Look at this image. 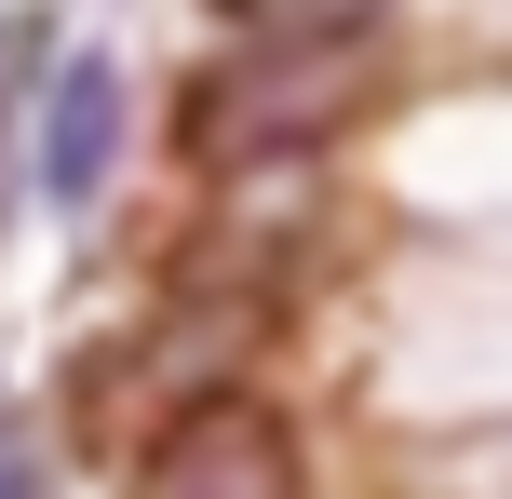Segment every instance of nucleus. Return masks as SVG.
Returning <instances> with one entry per match:
<instances>
[{
    "instance_id": "nucleus-2",
    "label": "nucleus",
    "mask_w": 512,
    "mask_h": 499,
    "mask_svg": "<svg viewBox=\"0 0 512 499\" xmlns=\"http://www.w3.org/2000/svg\"><path fill=\"white\" fill-rule=\"evenodd\" d=\"M122 149H135V81H122V54H54L41 68V95H27V189H41L54 216H95L108 203V176H122Z\"/></svg>"
},
{
    "instance_id": "nucleus-6",
    "label": "nucleus",
    "mask_w": 512,
    "mask_h": 499,
    "mask_svg": "<svg viewBox=\"0 0 512 499\" xmlns=\"http://www.w3.org/2000/svg\"><path fill=\"white\" fill-rule=\"evenodd\" d=\"M14 486H41V446H27V432L0 419V499H14Z\"/></svg>"
},
{
    "instance_id": "nucleus-1",
    "label": "nucleus",
    "mask_w": 512,
    "mask_h": 499,
    "mask_svg": "<svg viewBox=\"0 0 512 499\" xmlns=\"http://www.w3.org/2000/svg\"><path fill=\"white\" fill-rule=\"evenodd\" d=\"M378 41H230L189 68L176 95V149L203 189H270V176H310V162H337L364 122H378Z\"/></svg>"
},
{
    "instance_id": "nucleus-4",
    "label": "nucleus",
    "mask_w": 512,
    "mask_h": 499,
    "mask_svg": "<svg viewBox=\"0 0 512 499\" xmlns=\"http://www.w3.org/2000/svg\"><path fill=\"white\" fill-rule=\"evenodd\" d=\"M216 27H256V41H378L391 0H203Z\"/></svg>"
},
{
    "instance_id": "nucleus-5",
    "label": "nucleus",
    "mask_w": 512,
    "mask_h": 499,
    "mask_svg": "<svg viewBox=\"0 0 512 499\" xmlns=\"http://www.w3.org/2000/svg\"><path fill=\"white\" fill-rule=\"evenodd\" d=\"M41 14H0V230H14V189H27V95H41Z\"/></svg>"
},
{
    "instance_id": "nucleus-3",
    "label": "nucleus",
    "mask_w": 512,
    "mask_h": 499,
    "mask_svg": "<svg viewBox=\"0 0 512 499\" xmlns=\"http://www.w3.org/2000/svg\"><path fill=\"white\" fill-rule=\"evenodd\" d=\"M135 486H297V432L256 378H216L135 432Z\"/></svg>"
}]
</instances>
